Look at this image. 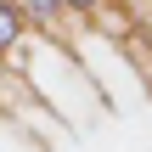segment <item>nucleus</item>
I'll return each instance as SVG.
<instances>
[{
    "label": "nucleus",
    "mask_w": 152,
    "mask_h": 152,
    "mask_svg": "<svg viewBox=\"0 0 152 152\" xmlns=\"http://www.w3.org/2000/svg\"><path fill=\"white\" fill-rule=\"evenodd\" d=\"M17 11H23V23H34L39 34H51V39H62V17H68V0H11Z\"/></svg>",
    "instance_id": "obj_1"
},
{
    "label": "nucleus",
    "mask_w": 152,
    "mask_h": 152,
    "mask_svg": "<svg viewBox=\"0 0 152 152\" xmlns=\"http://www.w3.org/2000/svg\"><path fill=\"white\" fill-rule=\"evenodd\" d=\"M23 28H28V23H23V11H17L11 0H0V56H11V45L23 39Z\"/></svg>",
    "instance_id": "obj_2"
},
{
    "label": "nucleus",
    "mask_w": 152,
    "mask_h": 152,
    "mask_svg": "<svg viewBox=\"0 0 152 152\" xmlns=\"http://www.w3.org/2000/svg\"><path fill=\"white\" fill-rule=\"evenodd\" d=\"M107 0H68V11H85V17H102Z\"/></svg>",
    "instance_id": "obj_3"
}]
</instances>
